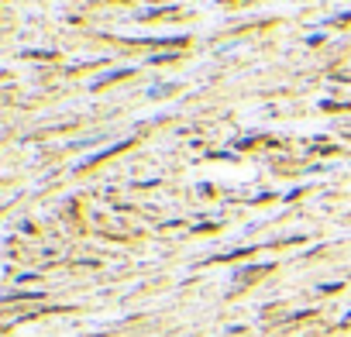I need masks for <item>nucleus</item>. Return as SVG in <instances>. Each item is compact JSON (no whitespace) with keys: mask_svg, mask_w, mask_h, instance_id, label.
Segmentation results:
<instances>
[]
</instances>
